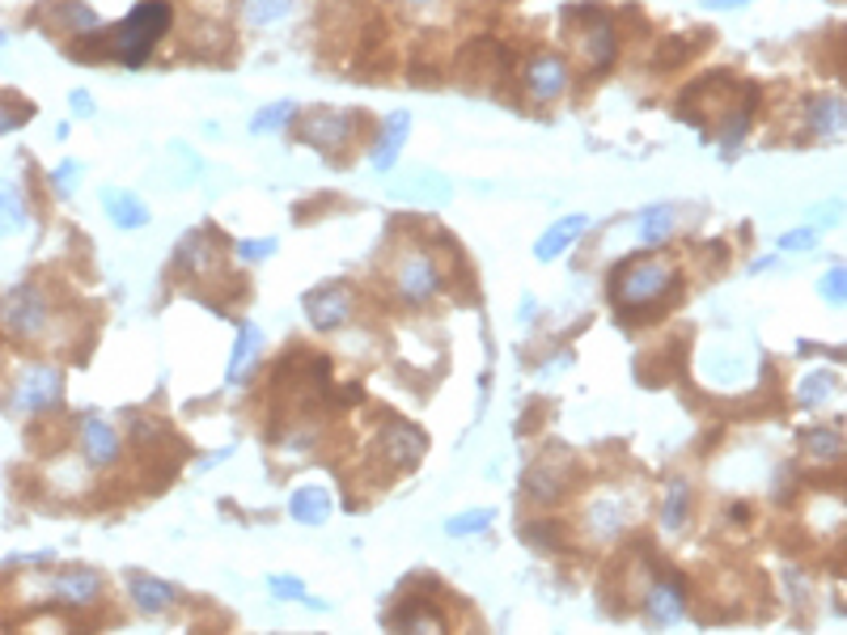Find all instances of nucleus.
<instances>
[{"mask_svg": "<svg viewBox=\"0 0 847 635\" xmlns=\"http://www.w3.org/2000/svg\"><path fill=\"white\" fill-rule=\"evenodd\" d=\"M237 254H242L246 263L271 258V254H276V238H259V242H237Z\"/></svg>", "mask_w": 847, "mask_h": 635, "instance_id": "nucleus-38", "label": "nucleus"}, {"mask_svg": "<svg viewBox=\"0 0 847 635\" xmlns=\"http://www.w3.org/2000/svg\"><path fill=\"white\" fill-rule=\"evenodd\" d=\"M26 119H31V115H26V106H22V111H18V106H0V136H4V131H13V127H22Z\"/></svg>", "mask_w": 847, "mask_h": 635, "instance_id": "nucleus-39", "label": "nucleus"}, {"mask_svg": "<svg viewBox=\"0 0 847 635\" xmlns=\"http://www.w3.org/2000/svg\"><path fill=\"white\" fill-rule=\"evenodd\" d=\"M491 526V508H466V512H454L450 521H445V534L450 539H475V534H484Z\"/></svg>", "mask_w": 847, "mask_h": 635, "instance_id": "nucleus-31", "label": "nucleus"}, {"mask_svg": "<svg viewBox=\"0 0 847 635\" xmlns=\"http://www.w3.org/2000/svg\"><path fill=\"white\" fill-rule=\"evenodd\" d=\"M22 635H72V632H68L65 619H56V614H38V619H31V623L22 627Z\"/></svg>", "mask_w": 847, "mask_h": 635, "instance_id": "nucleus-36", "label": "nucleus"}, {"mask_svg": "<svg viewBox=\"0 0 847 635\" xmlns=\"http://www.w3.org/2000/svg\"><path fill=\"white\" fill-rule=\"evenodd\" d=\"M47 598L65 605H94L102 598V576L90 568H65L47 576Z\"/></svg>", "mask_w": 847, "mask_h": 635, "instance_id": "nucleus-9", "label": "nucleus"}, {"mask_svg": "<svg viewBox=\"0 0 847 635\" xmlns=\"http://www.w3.org/2000/svg\"><path fill=\"white\" fill-rule=\"evenodd\" d=\"M394 635H450V623L428 602H407L394 614Z\"/></svg>", "mask_w": 847, "mask_h": 635, "instance_id": "nucleus-20", "label": "nucleus"}, {"mask_svg": "<svg viewBox=\"0 0 847 635\" xmlns=\"http://www.w3.org/2000/svg\"><path fill=\"white\" fill-rule=\"evenodd\" d=\"M568 453L559 449L552 458H543V462H534L530 471H525V492H530V500H538V505H552L559 500V492H564V475H559V462H564Z\"/></svg>", "mask_w": 847, "mask_h": 635, "instance_id": "nucleus-17", "label": "nucleus"}, {"mask_svg": "<svg viewBox=\"0 0 847 635\" xmlns=\"http://www.w3.org/2000/svg\"><path fill=\"white\" fill-rule=\"evenodd\" d=\"M411 4H428V0H411Z\"/></svg>", "mask_w": 847, "mask_h": 635, "instance_id": "nucleus-44", "label": "nucleus"}, {"mask_svg": "<svg viewBox=\"0 0 847 635\" xmlns=\"http://www.w3.org/2000/svg\"><path fill=\"white\" fill-rule=\"evenodd\" d=\"M817 242V229L810 224H801V229H792V233H784L780 238V251H810Z\"/></svg>", "mask_w": 847, "mask_h": 635, "instance_id": "nucleus-37", "label": "nucleus"}, {"mask_svg": "<svg viewBox=\"0 0 847 635\" xmlns=\"http://www.w3.org/2000/svg\"><path fill=\"white\" fill-rule=\"evenodd\" d=\"M102 208H106V217L119 224V229H140V224L149 221L144 199L124 187H102Z\"/></svg>", "mask_w": 847, "mask_h": 635, "instance_id": "nucleus-21", "label": "nucleus"}, {"mask_svg": "<svg viewBox=\"0 0 847 635\" xmlns=\"http://www.w3.org/2000/svg\"><path fill=\"white\" fill-rule=\"evenodd\" d=\"M267 589H271V598H280V602H305L318 610V602L305 593V580L301 576H285V572H271L267 576Z\"/></svg>", "mask_w": 847, "mask_h": 635, "instance_id": "nucleus-32", "label": "nucleus"}, {"mask_svg": "<svg viewBox=\"0 0 847 635\" xmlns=\"http://www.w3.org/2000/svg\"><path fill=\"white\" fill-rule=\"evenodd\" d=\"M738 4H750V0H704V9H738Z\"/></svg>", "mask_w": 847, "mask_h": 635, "instance_id": "nucleus-42", "label": "nucleus"}, {"mask_svg": "<svg viewBox=\"0 0 847 635\" xmlns=\"http://www.w3.org/2000/svg\"><path fill=\"white\" fill-rule=\"evenodd\" d=\"M65 399V373L56 365H31L13 385V412H56Z\"/></svg>", "mask_w": 847, "mask_h": 635, "instance_id": "nucleus-4", "label": "nucleus"}, {"mask_svg": "<svg viewBox=\"0 0 847 635\" xmlns=\"http://www.w3.org/2000/svg\"><path fill=\"white\" fill-rule=\"evenodd\" d=\"M394 285L398 292L407 297V301H432L437 292H441V276H437V267H432V258L424 251H411L398 258V267H394Z\"/></svg>", "mask_w": 847, "mask_h": 635, "instance_id": "nucleus-7", "label": "nucleus"}, {"mask_svg": "<svg viewBox=\"0 0 847 635\" xmlns=\"http://www.w3.org/2000/svg\"><path fill=\"white\" fill-rule=\"evenodd\" d=\"M835 385H839V378L831 373V369H822V373H810V378L797 385V403L801 407H822L831 394H835Z\"/></svg>", "mask_w": 847, "mask_h": 635, "instance_id": "nucleus-30", "label": "nucleus"}, {"mask_svg": "<svg viewBox=\"0 0 847 635\" xmlns=\"http://www.w3.org/2000/svg\"><path fill=\"white\" fill-rule=\"evenodd\" d=\"M686 614V580L678 572H661L652 576L649 593H645V619L652 627H674Z\"/></svg>", "mask_w": 847, "mask_h": 635, "instance_id": "nucleus-6", "label": "nucleus"}, {"mask_svg": "<svg viewBox=\"0 0 847 635\" xmlns=\"http://www.w3.org/2000/svg\"><path fill=\"white\" fill-rule=\"evenodd\" d=\"M678 272L670 258H631L627 267L615 272V301L619 310H640V305H652L665 288H674Z\"/></svg>", "mask_w": 847, "mask_h": 635, "instance_id": "nucleus-2", "label": "nucleus"}, {"mask_svg": "<svg viewBox=\"0 0 847 635\" xmlns=\"http://www.w3.org/2000/svg\"><path fill=\"white\" fill-rule=\"evenodd\" d=\"M844 285H847V272L844 267H831V272L822 276V288H817V292H822V301H831L835 310H844V301H847Z\"/></svg>", "mask_w": 847, "mask_h": 635, "instance_id": "nucleus-35", "label": "nucleus"}, {"mask_svg": "<svg viewBox=\"0 0 847 635\" xmlns=\"http://www.w3.org/2000/svg\"><path fill=\"white\" fill-rule=\"evenodd\" d=\"M72 111H81V115H90V111H94V97H90V94H81V90H77V94H72Z\"/></svg>", "mask_w": 847, "mask_h": 635, "instance_id": "nucleus-41", "label": "nucleus"}, {"mask_svg": "<svg viewBox=\"0 0 847 635\" xmlns=\"http://www.w3.org/2000/svg\"><path fill=\"white\" fill-rule=\"evenodd\" d=\"M0 47H4V31H0Z\"/></svg>", "mask_w": 847, "mask_h": 635, "instance_id": "nucleus-43", "label": "nucleus"}, {"mask_svg": "<svg viewBox=\"0 0 847 635\" xmlns=\"http://www.w3.org/2000/svg\"><path fill=\"white\" fill-rule=\"evenodd\" d=\"M81 453H85V462L90 466H111V462H119V432L102 419V415H85L81 419Z\"/></svg>", "mask_w": 847, "mask_h": 635, "instance_id": "nucleus-11", "label": "nucleus"}, {"mask_svg": "<svg viewBox=\"0 0 847 635\" xmlns=\"http://www.w3.org/2000/svg\"><path fill=\"white\" fill-rule=\"evenodd\" d=\"M259 344H263V331H259V326H251V322H246V326L237 331L233 356H229V369H225V381H229V385L242 378V373H246V365H251V360L259 356Z\"/></svg>", "mask_w": 847, "mask_h": 635, "instance_id": "nucleus-26", "label": "nucleus"}, {"mask_svg": "<svg viewBox=\"0 0 847 635\" xmlns=\"http://www.w3.org/2000/svg\"><path fill=\"white\" fill-rule=\"evenodd\" d=\"M47 18L60 31H98V13L85 0H51L47 4Z\"/></svg>", "mask_w": 847, "mask_h": 635, "instance_id": "nucleus-24", "label": "nucleus"}, {"mask_svg": "<svg viewBox=\"0 0 847 635\" xmlns=\"http://www.w3.org/2000/svg\"><path fill=\"white\" fill-rule=\"evenodd\" d=\"M297 136L305 145H314V149H339L352 136V115L348 111H314V115L301 119Z\"/></svg>", "mask_w": 847, "mask_h": 635, "instance_id": "nucleus-10", "label": "nucleus"}, {"mask_svg": "<svg viewBox=\"0 0 847 635\" xmlns=\"http://www.w3.org/2000/svg\"><path fill=\"white\" fill-rule=\"evenodd\" d=\"M407 136H411V111H394L391 119L382 124L378 145H373V170H378V174H386L394 161H398L403 145H407Z\"/></svg>", "mask_w": 847, "mask_h": 635, "instance_id": "nucleus-15", "label": "nucleus"}, {"mask_svg": "<svg viewBox=\"0 0 847 635\" xmlns=\"http://www.w3.org/2000/svg\"><path fill=\"white\" fill-rule=\"evenodd\" d=\"M293 4L297 0H251V22H255V26H271V22H280Z\"/></svg>", "mask_w": 847, "mask_h": 635, "instance_id": "nucleus-34", "label": "nucleus"}, {"mask_svg": "<svg viewBox=\"0 0 847 635\" xmlns=\"http://www.w3.org/2000/svg\"><path fill=\"white\" fill-rule=\"evenodd\" d=\"M674 224H678V212H674L670 204H661V208H645V212H640L636 233H640V242L657 246V242H665V238L674 233Z\"/></svg>", "mask_w": 847, "mask_h": 635, "instance_id": "nucleus-27", "label": "nucleus"}, {"mask_svg": "<svg viewBox=\"0 0 847 635\" xmlns=\"http://www.w3.org/2000/svg\"><path fill=\"white\" fill-rule=\"evenodd\" d=\"M810 127H814V136H822V140L844 136V97L817 94L814 102H810Z\"/></svg>", "mask_w": 847, "mask_h": 635, "instance_id": "nucleus-23", "label": "nucleus"}, {"mask_svg": "<svg viewBox=\"0 0 847 635\" xmlns=\"http://www.w3.org/2000/svg\"><path fill=\"white\" fill-rule=\"evenodd\" d=\"M0 326L18 339H34L47 326V297L34 285H22L0 297Z\"/></svg>", "mask_w": 847, "mask_h": 635, "instance_id": "nucleus-5", "label": "nucleus"}, {"mask_svg": "<svg viewBox=\"0 0 847 635\" xmlns=\"http://www.w3.org/2000/svg\"><path fill=\"white\" fill-rule=\"evenodd\" d=\"M382 444H386V453L398 466H416L424 458V449H428V437L416 424H407V419H391L386 432H382Z\"/></svg>", "mask_w": 847, "mask_h": 635, "instance_id": "nucleus-14", "label": "nucleus"}, {"mask_svg": "<svg viewBox=\"0 0 847 635\" xmlns=\"http://www.w3.org/2000/svg\"><path fill=\"white\" fill-rule=\"evenodd\" d=\"M305 318L318 326V331H339L348 318H352V292L344 285H323L314 292H305Z\"/></svg>", "mask_w": 847, "mask_h": 635, "instance_id": "nucleus-8", "label": "nucleus"}, {"mask_svg": "<svg viewBox=\"0 0 847 635\" xmlns=\"http://www.w3.org/2000/svg\"><path fill=\"white\" fill-rule=\"evenodd\" d=\"M585 224H589L585 212L559 217V221H555L552 229H547V233H543V238L534 242V258H538V263H552V258H559V254L568 251V246H572V242H577V238L585 233Z\"/></svg>", "mask_w": 847, "mask_h": 635, "instance_id": "nucleus-16", "label": "nucleus"}, {"mask_svg": "<svg viewBox=\"0 0 847 635\" xmlns=\"http://www.w3.org/2000/svg\"><path fill=\"white\" fill-rule=\"evenodd\" d=\"M178 267L192 272V276H208L217 267V238H212V229H192L178 242Z\"/></svg>", "mask_w": 847, "mask_h": 635, "instance_id": "nucleus-19", "label": "nucleus"}, {"mask_svg": "<svg viewBox=\"0 0 847 635\" xmlns=\"http://www.w3.org/2000/svg\"><path fill=\"white\" fill-rule=\"evenodd\" d=\"M801 449L814 458V462H839V453H844V432L835 428H810V432H801Z\"/></svg>", "mask_w": 847, "mask_h": 635, "instance_id": "nucleus-28", "label": "nucleus"}, {"mask_svg": "<svg viewBox=\"0 0 847 635\" xmlns=\"http://www.w3.org/2000/svg\"><path fill=\"white\" fill-rule=\"evenodd\" d=\"M330 508H335V500H330V487H323V483H301L289 496V512L301 526H323Z\"/></svg>", "mask_w": 847, "mask_h": 635, "instance_id": "nucleus-18", "label": "nucleus"}, {"mask_svg": "<svg viewBox=\"0 0 847 635\" xmlns=\"http://www.w3.org/2000/svg\"><path fill=\"white\" fill-rule=\"evenodd\" d=\"M623 521H627V508H623V500H611V496H602V500H593L585 508V530L589 539L597 542L615 539L623 530Z\"/></svg>", "mask_w": 847, "mask_h": 635, "instance_id": "nucleus-22", "label": "nucleus"}, {"mask_svg": "<svg viewBox=\"0 0 847 635\" xmlns=\"http://www.w3.org/2000/svg\"><path fill=\"white\" fill-rule=\"evenodd\" d=\"M568 38H572L577 56L589 68H606L615 60V47H619L615 22L602 9H568Z\"/></svg>", "mask_w": 847, "mask_h": 635, "instance_id": "nucleus-3", "label": "nucleus"}, {"mask_svg": "<svg viewBox=\"0 0 847 635\" xmlns=\"http://www.w3.org/2000/svg\"><path fill=\"white\" fill-rule=\"evenodd\" d=\"M128 598L140 614H165L170 605L178 602V589L162 580V576H149V572H131L128 576Z\"/></svg>", "mask_w": 847, "mask_h": 635, "instance_id": "nucleus-12", "label": "nucleus"}, {"mask_svg": "<svg viewBox=\"0 0 847 635\" xmlns=\"http://www.w3.org/2000/svg\"><path fill=\"white\" fill-rule=\"evenodd\" d=\"M170 18L174 13H170L165 0H140L128 18L111 31V56H119L128 68H140V64L153 56V47L165 38Z\"/></svg>", "mask_w": 847, "mask_h": 635, "instance_id": "nucleus-1", "label": "nucleus"}, {"mask_svg": "<svg viewBox=\"0 0 847 635\" xmlns=\"http://www.w3.org/2000/svg\"><path fill=\"white\" fill-rule=\"evenodd\" d=\"M18 229H26V204H22L18 187H9V183L0 178V238H9V233H18Z\"/></svg>", "mask_w": 847, "mask_h": 635, "instance_id": "nucleus-29", "label": "nucleus"}, {"mask_svg": "<svg viewBox=\"0 0 847 635\" xmlns=\"http://www.w3.org/2000/svg\"><path fill=\"white\" fill-rule=\"evenodd\" d=\"M72 174H77V161H65V165H60V170H56V187H60V190H68V187H72V183H68V178H72Z\"/></svg>", "mask_w": 847, "mask_h": 635, "instance_id": "nucleus-40", "label": "nucleus"}, {"mask_svg": "<svg viewBox=\"0 0 847 635\" xmlns=\"http://www.w3.org/2000/svg\"><path fill=\"white\" fill-rule=\"evenodd\" d=\"M564 90H568V64L559 56H538L525 68V94L534 102H555Z\"/></svg>", "mask_w": 847, "mask_h": 635, "instance_id": "nucleus-13", "label": "nucleus"}, {"mask_svg": "<svg viewBox=\"0 0 847 635\" xmlns=\"http://www.w3.org/2000/svg\"><path fill=\"white\" fill-rule=\"evenodd\" d=\"M686 517H691V483H686V478H670L665 500H661V526H665L670 534H678L686 526Z\"/></svg>", "mask_w": 847, "mask_h": 635, "instance_id": "nucleus-25", "label": "nucleus"}, {"mask_svg": "<svg viewBox=\"0 0 847 635\" xmlns=\"http://www.w3.org/2000/svg\"><path fill=\"white\" fill-rule=\"evenodd\" d=\"M293 115H297V106H293V102H271V106H263L259 115L251 119V131H255V136H267V131H280V127L289 124Z\"/></svg>", "mask_w": 847, "mask_h": 635, "instance_id": "nucleus-33", "label": "nucleus"}]
</instances>
